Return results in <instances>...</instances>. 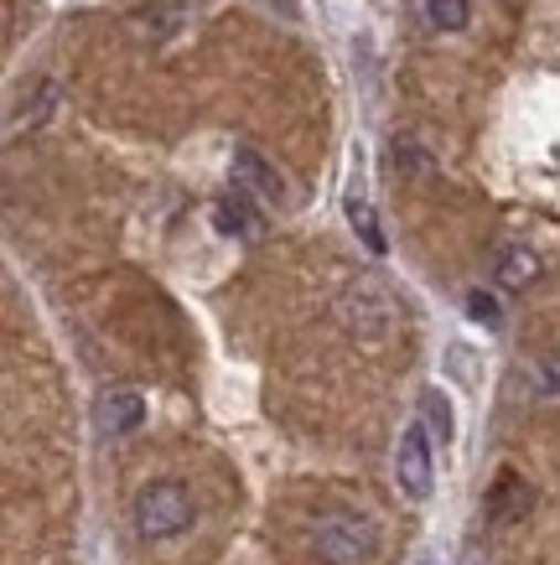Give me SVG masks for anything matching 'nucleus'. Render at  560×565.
Listing matches in <instances>:
<instances>
[{
  "instance_id": "f257e3e1",
  "label": "nucleus",
  "mask_w": 560,
  "mask_h": 565,
  "mask_svg": "<svg viewBox=\"0 0 560 565\" xmlns=\"http://www.w3.org/2000/svg\"><path fill=\"white\" fill-rule=\"evenodd\" d=\"M379 550V530L369 514H327L311 534V555L323 565H358Z\"/></svg>"
},
{
  "instance_id": "f03ea898",
  "label": "nucleus",
  "mask_w": 560,
  "mask_h": 565,
  "mask_svg": "<svg viewBox=\"0 0 560 565\" xmlns=\"http://www.w3.org/2000/svg\"><path fill=\"white\" fill-rule=\"evenodd\" d=\"M192 493H187L182 482H151V488H140L136 493V530L146 540H171V534H182L192 524Z\"/></svg>"
},
{
  "instance_id": "7ed1b4c3",
  "label": "nucleus",
  "mask_w": 560,
  "mask_h": 565,
  "mask_svg": "<svg viewBox=\"0 0 560 565\" xmlns=\"http://www.w3.org/2000/svg\"><path fill=\"white\" fill-rule=\"evenodd\" d=\"M394 296L384 280H373V275H358L353 286L338 296V317L348 332H358V338H384L394 327Z\"/></svg>"
},
{
  "instance_id": "20e7f679",
  "label": "nucleus",
  "mask_w": 560,
  "mask_h": 565,
  "mask_svg": "<svg viewBox=\"0 0 560 565\" xmlns=\"http://www.w3.org/2000/svg\"><path fill=\"white\" fill-rule=\"evenodd\" d=\"M394 482H400V493L405 498H431L436 488V462H431V430L425 420L400 430V446H394Z\"/></svg>"
},
{
  "instance_id": "39448f33",
  "label": "nucleus",
  "mask_w": 560,
  "mask_h": 565,
  "mask_svg": "<svg viewBox=\"0 0 560 565\" xmlns=\"http://www.w3.org/2000/svg\"><path fill=\"white\" fill-rule=\"evenodd\" d=\"M213 223H219V234H229V239H244V244H260L265 239V213H260V198L255 192L234 188L229 198H219L213 203Z\"/></svg>"
},
{
  "instance_id": "423d86ee",
  "label": "nucleus",
  "mask_w": 560,
  "mask_h": 565,
  "mask_svg": "<svg viewBox=\"0 0 560 565\" xmlns=\"http://www.w3.org/2000/svg\"><path fill=\"white\" fill-rule=\"evenodd\" d=\"M182 26H187L182 6H140V11H130V17H125V32L136 36L140 47H161V42H171Z\"/></svg>"
},
{
  "instance_id": "0eeeda50",
  "label": "nucleus",
  "mask_w": 560,
  "mask_h": 565,
  "mask_svg": "<svg viewBox=\"0 0 560 565\" xmlns=\"http://www.w3.org/2000/svg\"><path fill=\"white\" fill-rule=\"evenodd\" d=\"M234 188L255 192L260 203H281V198H286V182H281V172H275V167L260 151H250V146H239V151H234Z\"/></svg>"
},
{
  "instance_id": "6e6552de",
  "label": "nucleus",
  "mask_w": 560,
  "mask_h": 565,
  "mask_svg": "<svg viewBox=\"0 0 560 565\" xmlns=\"http://www.w3.org/2000/svg\"><path fill=\"white\" fill-rule=\"evenodd\" d=\"M94 420H99L104 436H125L146 420V399L136 390H104L99 405H94Z\"/></svg>"
},
{
  "instance_id": "1a4fd4ad",
  "label": "nucleus",
  "mask_w": 560,
  "mask_h": 565,
  "mask_svg": "<svg viewBox=\"0 0 560 565\" xmlns=\"http://www.w3.org/2000/svg\"><path fill=\"white\" fill-rule=\"evenodd\" d=\"M529 503H535V498H529L525 478H514V472H504V478L493 482V493L483 498V509H488V519H498V524H504V519H525Z\"/></svg>"
},
{
  "instance_id": "9d476101",
  "label": "nucleus",
  "mask_w": 560,
  "mask_h": 565,
  "mask_svg": "<svg viewBox=\"0 0 560 565\" xmlns=\"http://www.w3.org/2000/svg\"><path fill=\"white\" fill-rule=\"evenodd\" d=\"M498 280H504L509 291H525V286H535V280H540V259H535V249H525V244H509V249L498 255Z\"/></svg>"
},
{
  "instance_id": "9b49d317",
  "label": "nucleus",
  "mask_w": 560,
  "mask_h": 565,
  "mask_svg": "<svg viewBox=\"0 0 560 565\" xmlns=\"http://www.w3.org/2000/svg\"><path fill=\"white\" fill-rule=\"evenodd\" d=\"M421 420L431 436H442V441H452L457 436V420H452V399H446L442 390H425L421 394Z\"/></svg>"
},
{
  "instance_id": "f8f14e48",
  "label": "nucleus",
  "mask_w": 560,
  "mask_h": 565,
  "mask_svg": "<svg viewBox=\"0 0 560 565\" xmlns=\"http://www.w3.org/2000/svg\"><path fill=\"white\" fill-rule=\"evenodd\" d=\"M425 6V21L436 26V32H462L467 21H473V6L467 0H421Z\"/></svg>"
},
{
  "instance_id": "ddd939ff",
  "label": "nucleus",
  "mask_w": 560,
  "mask_h": 565,
  "mask_svg": "<svg viewBox=\"0 0 560 565\" xmlns=\"http://www.w3.org/2000/svg\"><path fill=\"white\" fill-rule=\"evenodd\" d=\"M348 223H353V234L363 239L369 255H384V234H379V218H373V207L363 198H348Z\"/></svg>"
},
{
  "instance_id": "4468645a",
  "label": "nucleus",
  "mask_w": 560,
  "mask_h": 565,
  "mask_svg": "<svg viewBox=\"0 0 560 565\" xmlns=\"http://www.w3.org/2000/svg\"><path fill=\"white\" fill-rule=\"evenodd\" d=\"M52 104H57V84H36L32 109H21L17 120H11V136H17V130H32V125H42L52 115Z\"/></svg>"
},
{
  "instance_id": "2eb2a0df",
  "label": "nucleus",
  "mask_w": 560,
  "mask_h": 565,
  "mask_svg": "<svg viewBox=\"0 0 560 565\" xmlns=\"http://www.w3.org/2000/svg\"><path fill=\"white\" fill-rule=\"evenodd\" d=\"M529 384H535V394H550V399H556L560 394V353L535 363V369H529Z\"/></svg>"
},
{
  "instance_id": "dca6fc26",
  "label": "nucleus",
  "mask_w": 560,
  "mask_h": 565,
  "mask_svg": "<svg viewBox=\"0 0 560 565\" xmlns=\"http://www.w3.org/2000/svg\"><path fill=\"white\" fill-rule=\"evenodd\" d=\"M467 317H473V322H483V327H498V322H504V311H498V301H493L488 291H473V296H467Z\"/></svg>"
},
{
  "instance_id": "f3484780",
  "label": "nucleus",
  "mask_w": 560,
  "mask_h": 565,
  "mask_svg": "<svg viewBox=\"0 0 560 565\" xmlns=\"http://www.w3.org/2000/svg\"><path fill=\"white\" fill-rule=\"evenodd\" d=\"M394 167H410V172H431V161H425L415 146H400V140H394Z\"/></svg>"
},
{
  "instance_id": "a211bd4d",
  "label": "nucleus",
  "mask_w": 560,
  "mask_h": 565,
  "mask_svg": "<svg viewBox=\"0 0 560 565\" xmlns=\"http://www.w3.org/2000/svg\"><path fill=\"white\" fill-rule=\"evenodd\" d=\"M265 11H281L286 21H302V6H296V0H265Z\"/></svg>"
}]
</instances>
